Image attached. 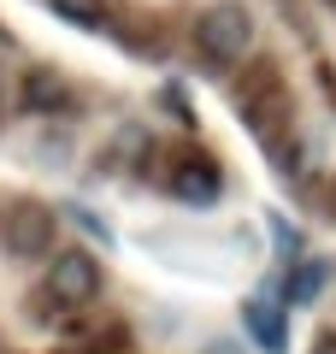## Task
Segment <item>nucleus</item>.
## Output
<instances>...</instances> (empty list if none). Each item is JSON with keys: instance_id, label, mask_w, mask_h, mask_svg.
<instances>
[{"instance_id": "nucleus-1", "label": "nucleus", "mask_w": 336, "mask_h": 354, "mask_svg": "<svg viewBox=\"0 0 336 354\" xmlns=\"http://www.w3.org/2000/svg\"><path fill=\"white\" fill-rule=\"evenodd\" d=\"M195 48L207 53L212 65H236L242 53L254 48V24L242 6H207V12L195 18Z\"/></svg>"}, {"instance_id": "nucleus-2", "label": "nucleus", "mask_w": 336, "mask_h": 354, "mask_svg": "<svg viewBox=\"0 0 336 354\" xmlns=\"http://www.w3.org/2000/svg\"><path fill=\"white\" fill-rule=\"evenodd\" d=\"M48 295L59 307H88L100 295V266H95V254H83V248H65V254H53V266H48Z\"/></svg>"}, {"instance_id": "nucleus-3", "label": "nucleus", "mask_w": 336, "mask_h": 354, "mask_svg": "<svg viewBox=\"0 0 336 354\" xmlns=\"http://www.w3.org/2000/svg\"><path fill=\"white\" fill-rule=\"evenodd\" d=\"M0 242H6L12 260H41V254H53V213L41 201H18L12 213H6V225H0Z\"/></svg>"}, {"instance_id": "nucleus-4", "label": "nucleus", "mask_w": 336, "mask_h": 354, "mask_svg": "<svg viewBox=\"0 0 336 354\" xmlns=\"http://www.w3.org/2000/svg\"><path fill=\"white\" fill-rule=\"evenodd\" d=\"M236 101H242V118L254 124V136H260V142H277V130L289 124V95H283V83H277L272 71H260Z\"/></svg>"}, {"instance_id": "nucleus-5", "label": "nucleus", "mask_w": 336, "mask_h": 354, "mask_svg": "<svg viewBox=\"0 0 336 354\" xmlns=\"http://www.w3.org/2000/svg\"><path fill=\"white\" fill-rule=\"evenodd\" d=\"M171 189L183 195V201H200V207L218 201V165H212V160H183L171 171Z\"/></svg>"}, {"instance_id": "nucleus-6", "label": "nucleus", "mask_w": 336, "mask_h": 354, "mask_svg": "<svg viewBox=\"0 0 336 354\" xmlns=\"http://www.w3.org/2000/svg\"><path fill=\"white\" fill-rule=\"evenodd\" d=\"M24 101L36 106V113H48V106H65V83L53 71H30V83H24Z\"/></svg>"}, {"instance_id": "nucleus-7", "label": "nucleus", "mask_w": 336, "mask_h": 354, "mask_svg": "<svg viewBox=\"0 0 336 354\" xmlns=\"http://www.w3.org/2000/svg\"><path fill=\"white\" fill-rule=\"evenodd\" d=\"M248 330H254V337H260L272 354H283V319H277L265 301H248Z\"/></svg>"}, {"instance_id": "nucleus-8", "label": "nucleus", "mask_w": 336, "mask_h": 354, "mask_svg": "<svg viewBox=\"0 0 336 354\" xmlns=\"http://www.w3.org/2000/svg\"><path fill=\"white\" fill-rule=\"evenodd\" d=\"M319 283H324V272H319V266H301L295 278L283 283V301H312V295H319Z\"/></svg>"}, {"instance_id": "nucleus-9", "label": "nucleus", "mask_w": 336, "mask_h": 354, "mask_svg": "<svg viewBox=\"0 0 336 354\" xmlns=\"http://www.w3.org/2000/svg\"><path fill=\"white\" fill-rule=\"evenodd\" d=\"M53 12H59V18H71V24H100L106 0H53Z\"/></svg>"}, {"instance_id": "nucleus-10", "label": "nucleus", "mask_w": 336, "mask_h": 354, "mask_svg": "<svg viewBox=\"0 0 336 354\" xmlns=\"http://www.w3.org/2000/svg\"><path fill=\"white\" fill-rule=\"evenodd\" d=\"M312 354H336V330H324V337H319V348H312Z\"/></svg>"}, {"instance_id": "nucleus-11", "label": "nucleus", "mask_w": 336, "mask_h": 354, "mask_svg": "<svg viewBox=\"0 0 336 354\" xmlns=\"http://www.w3.org/2000/svg\"><path fill=\"white\" fill-rule=\"evenodd\" d=\"M207 354H242L236 342H207Z\"/></svg>"}, {"instance_id": "nucleus-12", "label": "nucleus", "mask_w": 336, "mask_h": 354, "mask_svg": "<svg viewBox=\"0 0 336 354\" xmlns=\"http://www.w3.org/2000/svg\"><path fill=\"white\" fill-rule=\"evenodd\" d=\"M330 213H336V189H330Z\"/></svg>"}, {"instance_id": "nucleus-13", "label": "nucleus", "mask_w": 336, "mask_h": 354, "mask_svg": "<svg viewBox=\"0 0 336 354\" xmlns=\"http://www.w3.org/2000/svg\"><path fill=\"white\" fill-rule=\"evenodd\" d=\"M330 6H336V0H330Z\"/></svg>"}]
</instances>
